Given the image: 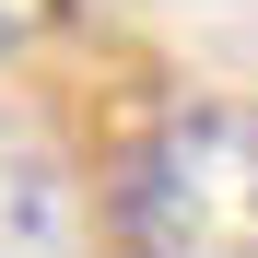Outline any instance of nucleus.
<instances>
[{
	"instance_id": "nucleus-1",
	"label": "nucleus",
	"mask_w": 258,
	"mask_h": 258,
	"mask_svg": "<svg viewBox=\"0 0 258 258\" xmlns=\"http://www.w3.org/2000/svg\"><path fill=\"white\" fill-rule=\"evenodd\" d=\"M129 258H258V106L200 94L129 153L117 176Z\"/></svg>"
},
{
	"instance_id": "nucleus-2",
	"label": "nucleus",
	"mask_w": 258,
	"mask_h": 258,
	"mask_svg": "<svg viewBox=\"0 0 258 258\" xmlns=\"http://www.w3.org/2000/svg\"><path fill=\"white\" fill-rule=\"evenodd\" d=\"M0 258H71V188L47 153L0 141Z\"/></svg>"
},
{
	"instance_id": "nucleus-3",
	"label": "nucleus",
	"mask_w": 258,
	"mask_h": 258,
	"mask_svg": "<svg viewBox=\"0 0 258 258\" xmlns=\"http://www.w3.org/2000/svg\"><path fill=\"white\" fill-rule=\"evenodd\" d=\"M59 12H71V0H0V47H24V35H47Z\"/></svg>"
}]
</instances>
